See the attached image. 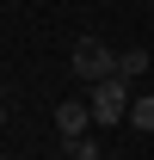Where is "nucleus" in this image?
Returning <instances> with one entry per match:
<instances>
[{
	"instance_id": "39448f33",
	"label": "nucleus",
	"mask_w": 154,
	"mask_h": 160,
	"mask_svg": "<svg viewBox=\"0 0 154 160\" xmlns=\"http://www.w3.org/2000/svg\"><path fill=\"white\" fill-rule=\"evenodd\" d=\"M68 154H74V160H99V142H93V136H80V142H68Z\"/></svg>"
},
{
	"instance_id": "f03ea898",
	"label": "nucleus",
	"mask_w": 154,
	"mask_h": 160,
	"mask_svg": "<svg viewBox=\"0 0 154 160\" xmlns=\"http://www.w3.org/2000/svg\"><path fill=\"white\" fill-rule=\"evenodd\" d=\"M74 74L93 80V86L111 80V74H117V49H111L105 37H80V43H74Z\"/></svg>"
},
{
	"instance_id": "f257e3e1",
	"label": "nucleus",
	"mask_w": 154,
	"mask_h": 160,
	"mask_svg": "<svg viewBox=\"0 0 154 160\" xmlns=\"http://www.w3.org/2000/svg\"><path fill=\"white\" fill-rule=\"evenodd\" d=\"M86 105H93V123H99V129H111V123H123V117H130V80H99V86H93V92H86Z\"/></svg>"
},
{
	"instance_id": "423d86ee",
	"label": "nucleus",
	"mask_w": 154,
	"mask_h": 160,
	"mask_svg": "<svg viewBox=\"0 0 154 160\" xmlns=\"http://www.w3.org/2000/svg\"><path fill=\"white\" fill-rule=\"evenodd\" d=\"M0 129H6V105H0Z\"/></svg>"
},
{
	"instance_id": "20e7f679",
	"label": "nucleus",
	"mask_w": 154,
	"mask_h": 160,
	"mask_svg": "<svg viewBox=\"0 0 154 160\" xmlns=\"http://www.w3.org/2000/svg\"><path fill=\"white\" fill-rule=\"evenodd\" d=\"M136 74H148V49H123L117 56V80H136Z\"/></svg>"
},
{
	"instance_id": "7ed1b4c3",
	"label": "nucleus",
	"mask_w": 154,
	"mask_h": 160,
	"mask_svg": "<svg viewBox=\"0 0 154 160\" xmlns=\"http://www.w3.org/2000/svg\"><path fill=\"white\" fill-rule=\"evenodd\" d=\"M56 129H62V142H80L86 129H93V105H86V99H68V105H56Z\"/></svg>"
}]
</instances>
